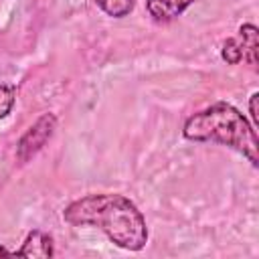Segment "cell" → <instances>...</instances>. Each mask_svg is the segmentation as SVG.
Wrapping results in <instances>:
<instances>
[{
  "label": "cell",
  "instance_id": "6da1fadb",
  "mask_svg": "<svg viewBox=\"0 0 259 259\" xmlns=\"http://www.w3.org/2000/svg\"><path fill=\"white\" fill-rule=\"evenodd\" d=\"M63 219L75 227L101 229L111 243L127 251H140L148 243V227L138 206L121 194H89L71 202Z\"/></svg>",
  "mask_w": 259,
  "mask_h": 259
},
{
  "label": "cell",
  "instance_id": "7a4b0ae2",
  "mask_svg": "<svg viewBox=\"0 0 259 259\" xmlns=\"http://www.w3.org/2000/svg\"><path fill=\"white\" fill-rule=\"evenodd\" d=\"M186 140L192 142H217L241 152L253 166L259 164L257 158V134L247 117L231 103L219 101L210 107L190 115L182 130Z\"/></svg>",
  "mask_w": 259,
  "mask_h": 259
},
{
  "label": "cell",
  "instance_id": "3957f363",
  "mask_svg": "<svg viewBox=\"0 0 259 259\" xmlns=\"http://www.w3.org/2000/svg\"><path fill=\"white\" fill-rule=\"evenodd\" d=\"M257 51H259V30L255 24H243L235 38H227L221 51V57L229 65H237L241 61L249 63L251 67L257 65Z\"/></svg>",
  "mask_w": 259,
  "mask_h": 259
},
{
  "label": "cell",
  "instance_id": "277c9868",
  "mask_svg": "<svg viewBox=\"0 0 259 259\" xmlns=\"http://www.w3.org/2000/svg\"><path fill=\"white\" fill-rule=\"evenodd\" d=\"M55 123H57V119L51 113H45L42 117H38L36 123L32 127H28V132L20 138L18 148H16V158L20 162H26L28 158H32L47 144V140L53 136Z\"/></svg>",
  "mask_w": 259,
  "mask_h": 259
},
{
  "label": "cell",
  "instance_id": "5b68a950",
  "mask_svg": "<svg viewBox=\"0 0 259 259\" xmlns=\"http://www.w3.org/2000/svg\"><path fill=\"white\" fill-rule=\"evenodd\" d=\"M196 0H146L148 14L156 22H170L178 18Z\"/></svg>",
  "mask_w": 259,
  "mask_h": 259
},
{
  "label": "cell",
  "instance_id": "8992f818",
  "mask_svg": "<svg viewBox=\"0 0 259 259\" xmlns=\"http://www.w3.org/2000/svg\"><path fill=\"white\" fill-rule=\"evenodd\" d=\"M53 239L51 235L42 233V231H32L28 233L26 241L22 243V247L16 251V257H53Z\"/></svg>",
  "mask_w": 259,
  "mask_h": 259
},
{
  "label": "cell",
  "instance_id": "52a82bcc",
  "mask_svg": "<svg viewBox=\"0 0 259 259\" xmlns=\"http://www.w3.org/2000/svg\"><path fill=\"white\" fill-rule=\"evenodd\" d=\"M95 4L113 18H123L134 10V0H95Z\"/></svg>",
  "mask_w": 259,
  "mask_h": 259
},
{
  "label": "cell",
  "instance_id": "ba28073f",
  "mask_svg": "<svg viewBox=\"0 0 259 259\" xmlns=\"http://www.w3.org/2000/svg\"><path fill=\"white\" fill-rule=\"evenodd\" d=\"M14 99H16V91L12 85L0 83V119L6 117L12 107H14Z\"/></svg>",
  "mask_w": 259,
  "mask_h": 259
},
{
  "label": "cell",
  "instance_id": "9c48e42d",
  "mask_svg": "<svg viewBox=\"0 0 259 259\" xmlns=\"http://www.w3.org/2000/svg\"><path fill=\"white\" fill-rule=\"evenodd\" d=\"M257 99H259V93H253V95H251V101H249V113H251V119H253V127L259 123V115H257Z\"/></svg>",
  "mask_w": 259,
  "mask_h": 259
},
{
  "label": "cell",
  "instance_id": "30bf717a",
  "mask_svg": "<svg viewBox=\"0 0 259 259\" xmlns=\"http://www.w3.org/2000/svg\"><path fill=\"white\" fill-rule=\"evenodd\" d=\"M0 257H16V251H8V249L0 247Z\"/></svg>",
  "mask_w": 259,
  "mask_h": 259
}]
</instances>
